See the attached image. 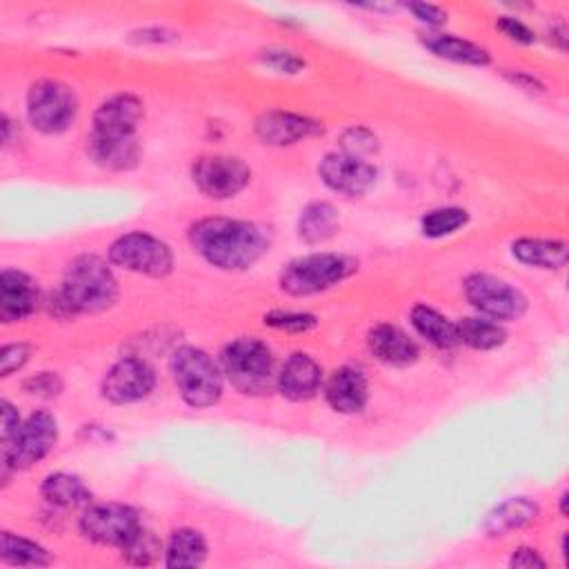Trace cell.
I'll return each mask as SVG.
<instances>
[{"label":"cell","instance_id":"8","mask_svg":"<svg viewBox=\"0 0 569 569\" xmlns=\"http://www.w3.org/2000/svg\"><path fill=\"white\" fill-rule=\"evenodd\" d=\"M58 442V420L51 411L38 409L31 411L16 438L2 447V480L7 482V476L11 471H27L42 458L51 453V449Z\"/></svg>","mask_w":569,"mask_h":569},{"label":"cell","instance_id":"9","mask_svg":"<svg viewBox=\"0 0 569 569\" xmlns=\"http://www.w3.org/2000/svg\"><path fill=\"white\" fill-rule=\"evenodd\" d=\"M462 293L478 316L498 322L518 320L527 311V298L518 287L485 271L469 273L462 280Z\"/></svg>","mask_w":569,"mask_h":569},{"label":"cell","instance_id":"25","mask_svg":"<svg viewBox=\"0 0 569 569\" xmlns=\"http://www.w3.org/2000/svg\"><path fill=\"white\" fill-rule=\"evenodd\" d=\"M164 567L182 569V567H200L207 560L209 547L204 536L193 527H178L171 531L164 549Z\"/></svg>","mask_w":569,"mask_h":569},{"label":"cell","instance_id":"28","mask_svg":"<svg viewBox=\"0 0 569 569\" xmlns=\"http://www.w3.org/2000/svg\"><path fill=\"white\" fill-rule=\"evenodd\" d=\"M458 345H467L476 351L498 349L507 340V329L502 322L485 316H465L456 322Z\"/></svg>","mask_w":569,"mask_h":569},{"label":"cell","instance_id":"37","mask_svg":"<svg viewBox=\"0 0 569 569\" xmlns=\"http://www.w3.org/2000/svg\"><path fill=\"white\" fill-rule=\"evenodd\" d=\"M496 29L509 38L511 42H518V44H531L536 42V33L529 29V24H525L520 18L516 16H500L496 20Z\"/></svg>","mask_w":569,"mask_h":569},{"label":"cell","instance_id":"10","mask_svg":"<svg viewBox=\"0 0 569 569\" xmlns=\"http://www.w3.org/2000/svg\"><path fill=\"white\" fill-rule=\"evenodd\" d=\"M144 525L140 522L136 509L122 502H100V505H89L84 507L78 529L82 538H87L93 545L102 547H113V549H124L142 529Z\"/></svg>","mask_w":569,"mask_h":569},{"label":"cell","instance_id":"14","mask_svg":"<svg viewBox=\"0 0 569 569\" xmlns=\"http://www.w3.org/2000/svg\"><path fill=\"white\" fill-rule=\"evenodd\" d=\"M322 122L296 111L269 109L253 122L256 138L267 147H291L322 133Z\"/></svg>","mask_w":569,"mask_h":569},{"label":"cell","instance_id":"21","mask_svg":"<svg viewBox=\"0 0 569 569\" xmlns=\"http://www.w3.org/2000/svg\"><path fill=\"white\" fill-rule=\"evenodd\" d=\"M420 42L427 51H431L436 58L456 62V64H469V67H487L491 62V56L485 47L442 31H429L420 36Z\"/></svg>","mask_w":569,"mask_h":569},{"label":"cell","instance_id":"3","mask_svg":"<svg viewBox=\"0 0 569 569\" xmlns=\"http://www.w3.org/2000/svg\"><path fill=\"white\" fill-rule=\"evenodd\" d=\"M358 271V262L347 253L313 251L291 258L278 273V284L287 296L307 298L333 289Z\"/></svg>","mask_w":569,"mask_h":569},{"label":"cell","instance_id":"44","mask_svg":"<svg viewBox=\"0 0 569 569\" xmlns=\"http://www.w3.org/2000/svg\"><path fill=\"white\" fill-rule=\"evenodd\" d=\"M567 500H569V493L562 491L560 493V513H562V518H567Z\"/></svg>","mask_w":569,"mask_h":569},{"label":"cell","instance_id":"18","mask_svg":"<svg viewBox=\"0 0 569 569\" xmlns=\"http://www.w3.org/2000/svg\"><path fill=\"white\" fill-rule=\"evenodd\" d=\"M325 400L336 413H360L369 402V382L362 369L353 365L338 367L325 382H322Z\"/></svg>","mask_w":569,"mask_h":569},{"label":"cell","instance_id":"35","mask_svg":"<svg viewBox=\"0 0 569 569\" xmlns=\"http://www.w3.org/2000/svg\"><path fill=\"white\" fill-rule=\"evenodd\" d=\"M22 389H24L27 396L49 400V398H56V396L62 393L64 382L56 371H38V373L22 380Z\"/></svg>","mask_w":569,"mask_h":569},{"label":"cell","instance_id":"7","mask_svg":"<svg viewBox=\"0 0 569 569\" xmlns=\"http://www.w3.org/2000/svg\"><path fill=\"white\" fill-rule=\"evenodd\" d=\"M107 258L111 264L147 278L169 276L176 262L171 247L149 231H129L118 236L109 244Z\"/></svg>","mask_w":569,"mask_h":569},{"label":"cell","instance_id":"19","mask_svg":"<svg viewBox=\"0 0 569 569\" xmlns=\"http://www.w3.org/2000/svg\"><path fill=\"white\" fill-rule=\"evenodd\" d=\"M371 356L389 367H409L420 358L418 342L396 325L378 322L367 333Z\"/></svg>","mask_w":569,"mask_h":569},{"label":"cell","instance_id":"41","mask_svg":"<svg viewBox=\"0 0 569 569\" xmlns=\"http://www.w3.org/2000/svg\"><path fill=\"white\" fill-rule=\"evenodd\" d=\"M509 567L536 569V567H547V560L533 547H518V549H513V553L509 558Z\"/></svg>","mask_w":569,"mask_h":569},{"label":"cell","instance_id":"16","mask_svg":"<svg viewBox=\"0 0 569 569\" xmlns=\"http://www.w3.org/2000/svg\"><path fill=\"white\" fill-rule=\"evenodd\" d=\"M322 367L305 351H293L276 373V387L291 402L311 400L322 389Z\"/></svg>","mask_w":569,"mask_h":569},{"label":"cell","instance_id":"36","mask_svg":"<svg viewBox=\"0 0 569 569\" xmlns=\"http://www.w3.org/2000/svg\"><path fill=\"white\" fill-rule=\"evenodd\" d=\"M31 345L29 342H7L0 351V376L9 378L11 373L20 371L29 358H31Z\"/></svg>","mask_w":569,"mask_h":569},{"label":"cell","instance_id":"43","mask_svg":"<svg viewBox=\"0 0 569 569\" xmlns=\"http://www.w3.org/2000/svg\"><path fill=\"white\" fill-rule=\"evenodd\" d=\"M0 129H2V147H7L11 140V120L7 113H2L0 118Z\"/></svg>","mask_w":569,"mask_h":569},{"label":"cell","instance_id":"12","mask_svg":"<svg viewBox=\"0 0 569 569\" xmlns=\"http://www.w3.org/2000/svg\"><path fill=\"white\" fill-rule=\"evenodd\" d=\"M156 389L153 367L138 356H122L116 360L100 385V393L111 405H133L149 398Z\"/></svg>","mask_w":569,"mask_h":569},{"label":"cell","instance_id":"38","mask_svg":"<svg viewBox=\"0 0 569 569\" xmlns=\"http://www.w3.org/2000/svg\"><path fill=\"white\" fill-rule=\"evenodd\" d=\"M20 425H22V418L13 407V402L0 400V445L2 447H7L16 438Z\"/></svg>","mask_w":569,"mask_h":569},{"label":"cell","instance_id":"42","mask_svg":"<svg viewBox=\"0 0 569 569\" xmlns=\"http://www.w3.org/2000/svg\"><path fill=\"white\" fill-rule=\"evenodd\" d=\"M502 76H505L516 89H522V91H527V93H542V91H545V84H542L536 76H531V73H527V71L505 69Z\"/></svg>","mask_w":569,"mask_h":569},{"label":"cell","instance_id":"20","mask_svg":"<svg viewBox=\"0 0 569 569\" xmlns=\"http://www.w3.org/2000/svg\"><path fill=\"white\" fill-rule=\"evenodd\" d=\"M87 156L104 171H129L140 160V142L136 138H104L87 133Z\"/></svg>","mask_w":569,"mask_h":569},{"label":"cell","instance_id":"24","mask_svg":"<svg viewBox=\"0 0 569 569\" xmlns=\"http://www.w3.org/2000/svg\"><path fill=\"white\" fill-rule=\"evenodd\" d=\"M340 227L338 209L327 200H311L298 216V238L307 244H322L336 236Z\"/></svg>","mask_w":569,"mask_h":569},{"label":"cell","instance_id":"23","mask_svg":"<svg viewBox=\"0 0 569 569\" xmlns=\"http://www.w3.org/2000/svg\"><path fill=\"white\" fill-rule=\"evenodd\" d=\"M40 496L51 509H82L91 505V489L80 476L67 471H53L44 476L40 485Z\"/></svg>","mask_w":569,"mask_h":569},{"label":"cell","instance_id":"31","mask_svg":"<svg viewBox=\"0 0 569 569\" xmlns=\"http://www.w3.org/2000/svg\"><path fill=\"white\" fill-rule=\"evenodd\" d=\"M160 551H162V545L160 540L153 536V531H149L147 527H142L138 531V536L122 549V558L124 562L129 565H153L158 558H160Z\"/></svg>","mask_w":569,"mask_h":569},{"label":"cell","instance_id":"6","mask_svg":"<svg viewBox=\"0 0 569 569\" xmlns=\"http://www.w3.org/2000/svg\"><path fill=\"white\" fill-rule=\"evenodd\" d=\"M24 113L36 131L44 136H60L78 116V96L69 84L56 78H40L31 82L27 91Z\"/></svg>","mask_w":569,"mask_h":569},{"label":"cell","instance_id":"17","mask_svg":"<svg viewBox=\"0 0 569 569\" xmlns=\"http://www.w3.org/2000/svg\"><path fill=\"white\" fill-rule=\"evenodd\" d=\"M40 305L38 282L20 269H2L0 273V320L4 325L29 318Z\"/></svg>","mask_w":569,"mask_h":569},{"label":"cell","instance_id":"39","mask_svg":"<svg viewBox=\"0 0 569 569\" xmlns=\"http://www.w3.org/2000/svg\"><path fill=\"white\" fill-rule=\"evenodd\" d=\"M129 40L138 44H167V42H176L178 33L164 27H142L138 31H131Z\"/></svg>","mask_w":569,"mask_h":569},{"label":"cell","instance_id":"32","mask_svg":"<svg viewBox=\"0 0 569 569\" xmlns=\"http://www.w3.org/2000/svg\"><path fill=\"white\" fill-rule=\"evenodd\" d=\"M262 322L271 329L287 333H307L318 327V318L309 311H269L262 316Z\"/></svg>","mask_w":569,"mask_h":569},{"label":"cell","instance_id":"34","mask_svg":"<svg viewBox=\"0 0 569 569\" xmlns=\"http://www.w3.org/2000/svg\"><path fill=\"white\" fill-rule=\"evenodd\" d=\"M260 60L269 69H273L278 73H287V76H296L307 67L302 56H298L296 51H289V49H280V47H271V49L260 51Z\"/></svg>","mask_w":569,"mask_h":569},{"label":"cell","instance_id":"30","mask_svg":"<svg viewBox=\"0 0 569 569\" xmlns=\"http://www.w3.org/2000/svg\"><path fill=\"white\" fill-rule=\"evenodd\" d=\"M467 222H469L467 209L453 207V204L436 207L420 218V233L425 238H445L467 227Z\"/></svg>","mask_w":569,"mask_h":569},{"label":"cell","instance_id":"27","mask_svg":"<svg viewBox=\"0 0 569 569\" xmlns=\"http://www.w3.org/2000/svg\"><path fill=\"white\" fill-rule=\"evenodd\" d=\"M409 320H411V327L416 329V333L422 340H427L429 345H433L438 349H451V347L458 345L456 322L449 320L438 309L418 302V305L411 307Z\"/></svg>","mask_w":569,"mask_h":569},{"label":"cell","instance_id":"22","mask_svg":"<svg viewBox=\"0 0 569 569\" xmlns=\"http://www.w3.org/2000/svg\"><path fill=\"white\" fill-rule=\"evenodd\" d=\"M511 256L527 267L558 271L567 264V242L556 238L522 236L511 242Z\"/></svg>","mask_w":569,"mask_h":569},{"label":"cell","instance_id":"1","mask_svg":"<svg viewBox=\"0 0 569 569\" xmlns=\"http://www.w3.org/2000/svg\"><path fill=\"white\" fill-rule=\"evenodd\" d=\"M269 233L262 224L238 218L209 216L189 227V244L220 271H244L269 251Z\"/></svg>","mask_w":569,"mask_h":569},{"label":"cell","instance_id":"5","mask_svg":"<svg viewBox=\"0 0 569 569\" xmlns=\"http://www.w3.org/2000/svg\"><path fill=\"white\" fill-rule=\"evenodd\" d=\"M173 385L184 405L193 409L213 407L222 398L224 373L204 349L193 345L178 347L169 358Z\"/></svg>","mask_w":569,"mask_h":569},{"label":"cell","instance_id":"2","mask_svg":"<svg viewBox=\"0 0 569 569\" xmlns=\"http://www.w3.org/2000/svg\"><path fill=\"white\" fill-rule=\"evenodd\" d=\"M118 280L111 262L96 253H82L69 262L60 284L49 293L51 316L67 320L82 313H102L118 300Z\"/></svg>","mask_w":569,"mask_h":569},{"label":"cell","instance_id":"26","mask_svg":"<svg viewBox=\"0 0 569 569\" xmlns=\"http://www.w3.org/2000/svg\"><path fill=\"white\" fill-rule=\"evenodd\" d=\"M538 505L525 496H516V498H509L500 505H496L485 522H482V529L487 531V536H507L509 531L513 529H522L527 527L529 522H533L538 518Z\"/></svg>","mask_w":569,"mask_h":569},{"label":"cell","instance_id":"4","mask_svg":"<svg viewBox=\"0 0 569 569\" xmlns=\"http://www.w3.org/2000/svg\"><path fill=\"white\" fill-rule=\"evenodd\" d=\"M224 380L242 396H262L276 385V360L269 345L256 336H240L220 351Z\"/></svg>","mask_w":569,"mask_h":569},{"label":"cell","instance_id":"33","mask_svg":"<svg viewBox=\"0 0 569 569\" xmlns=\"http://www.w3.org/2000/svg\"><path fill=\"white\" fill-rule=\"evenodd\" d=\"M340 151L367 158V156L378 151V138H376V133L371 129L353 124V127L342 131V136H340Z\"/></svg>","mask_w":569,"mask_h":569},{"label":"cell","instance_id":"11","mask_svg":"<svg viewBox=\"0 0 569 569\" xmlns=\"http://www.w3.org/2000/svg\"><path fill=\"white\" fill-rule=\"evenodd\" d=\"M191 180L202 196L211 200H229L249 187L251 169L238 156L209 153L191 164Z\"/></svg>","mask_w":569,"mask_h":569},{"label":"cell","instance_id":"15","mask_svg":"<svg viewBox=\"0 0 569 569\" xmlns=\"http://www.w3.org/2000/svg\"><path fill=\"white\" fill-rule=\"evenodd\" d=\"M144 104L138 96L122 91L104 98L91 118L89 133L104 138H136Z\"/></svg>","mask_w":569,"mask_h":569},{"label":"cell","instance_id":"40","mask_svg":"<svg viewBox=\"0 0 569 569\" xmlns=\"http://www.w3.org/2000/svg\"><path fill=\"white\" fill-rule=\"evenodd\" d=\"M407 9L413 13L416 20H420L427 27H440L447 20V11L429 2H409Z\"/></svg>","mask_w":569,"mask_h":569},{"label":"cell","instance_id":"29","mask_svg":"<svg viewBox=\"0 0 569 569\" xmlns=\"http://www.w3.org/2000/svg\"><path fill=\"white\" fill-rule=\"evenodd\" d=\"M0 560L11 567H47L53 562L51 553L40 542L13 531L0 533Z\"/></svg>","mask_w":569,"mask_h":569},{"label":"cell","instance_id":"13","mask_svg":"<svg viewBox=\"0 0 569 569\" xmlns=\"http://www.w3.org/2000/svg\"><path fill=\"white\" fill-rule=\"evenodd\" d=\"M320 180L336 193L358 198L365 196L378 180V169L360 156L347 151H329L318 162Z\"/></svg>","mask_w":569,"mask_h":569}]
</instances>
